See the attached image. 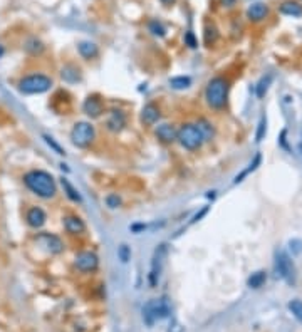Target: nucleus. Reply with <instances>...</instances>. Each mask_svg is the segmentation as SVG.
Returning <instances> with one entry per match:
<instances>
[{"label":"nucleus","instance_id":"1","mask_svg":"<svg viewBox=\"0 0 302 332\" xmlns=\"http://www.w3.org/2000/svg\"><path fill=\"white\" fill-rule=\"evenodd\" d=\"M24 185L39 198L50 200L57 195V185L54 176L44 170H30L24 175Z\"/></svg>","mask_w":302,"mask_h":332},{"label":"nucleus","instance_id":"2","mask_svg":"<svg viewBox=\"0 0 302 332\" xmlns=\"http://www.w3.org/2000/svg\"><path fill=\"white\" fill-rule=\"evenodd\" d=\"M226 98H229V80L225 77H213L208 80L205 89V101L211 109L225 108Z\"/></svg>","mask_w":302,"mask_h":332},{"label":"nucleus","instance_id":"3","mask_svg":"<svg viewBox=\"0 0 302 332\" xmlns=\"http://www.w3.org/2000/svg\"><path fill=\"white\" fill-rule=\"evenodd\" d=\"M52 79L45 74H30L25 75L19 80L17 88L22 94L32 96V94H44L52 88Z\"/></svg>","mask_w":302,"mask_h":332},{"label":"nucleus","instance_id":"4","mask_svg":"<svg viewBox=\"0 0 302 332\" xmlns=\"http://www.w3.org/2000/svg\"><path fill=\"white\" fill-rule=\"evenodd\" d=\"M170 314H171V307L166 297L149 300L148 304L143 307V319L148 325H153L155 320L166 319V317H170Z\"/></svg>","mask_w":302,"mask_h":332},{"label":"nucleus","instance_id":"5","mask_svg":"<svg viewBox=\"0 0 302 332\" xmlns=\"http://www.w3.org/2000/svg\"><path fill=\"white\" fill-rule=\"evenodd\" d=\"M176 139H178V143L188 151L200 149L201 144L205 143L203 136H201L198 128H196L195 124H191V123H186V124L181 126L180 131L176 133Z\"/></svg>","mask_w":302,"mask_h":332},{"label":"nucleus","instance_id":"6","mask_svg":"<svg viewBox=\"0 0 302 332\" xmlns=\"http://www.w3.org/2000/svg\"><path fill=\"white\" fill-rule=\"evenodd\" d=\"M96 138V129L89 121H78L70 131V141L78 148H88Z\"/></svg>","mask_w":302,"mask_h":332},{"label":"nucleus","instance_id":"7","mask_svg":"<svg viewBox=\"0 0 302 332\" xmlns=\"http://www.w3.org/2000/svg\"><path fill=\"white\" fill-rule=\"evenodd\" d=\"M166 254H168V246H166V243H160L158 246H156L153 259H151V269H149V275H148L151 287H155L156 284H158L161 270H163V265L166 260Z\"/></svg>","mask_w":302,"mask_h":332},{"label":"nucleus","instance_id":"8","mask_svg":"<svg viewBox=\"0 0 302 332\" xmlns=\"http://www.w3.org/2000/svg\"><path fill=\"white\" fill-rule=\"evenodd\" d=\"M275 270L282 279H284L287 284H294L295 282V270H294V264H292L290 257L285 254V252H277L275 254Z\"/></svg>","mask_w":302,"mask_h":332},{"label":"nucleus","instance_id":"9","mask_svg":"<svg viewBox=\"0 0 302 332\" xmlns=\"http://www.w3.org/2000/svg\"><path fill=\"white\" fill-rule=\"evenodd\" d=\"M35 243L50 255H59L64 252V241L52 233H39L35 236Z\"/></svg>","mask_w":302,"mask_h":332},{"label":"nucleus","instance_id":"10","mask_svg":"<svg viewBox=\"0 0 302 332\" xmlns=\"http://www.w3.org/2000/svg\"><path fill=\"white\" fill-rule=\"evenodd\" d=\"M74 265L76 269L81 270V272H94L96 269L99 267V259L94 252H89V250H84V252H79L74 259Z\"/></svg>","mask_w":302,"mask_h":332},{"label":"nucleus","instance_id":"11","mask_svg":"<svg viewBox=\"0 0 302 332\" xmlns=\"http://www.w3.org/2000/svg\"><path fill=\"white\" fill-rule=\"evenodd\" d=\"M126 126V114L123 111H111L108 114V119H106V128H108L111 133H119V131H123Z\"/></svg>","mask_w":302,"mask_h":332},{"label":"nucleus","instance_id":"12","mask_svg":"<svg viewBox=\"0 0 302 332\" xmlns=\"http://www.w3.org/2000/svg\"><path fill=\"white\" fill-rule=\"evenodd\" d=\"M83 111L84 114H88L89 118H99L104 111L103 101H101L98 96H88L83 104Z\"/></svg>","mask_w":302,"mask_h":332},{"label":"nucleus","instance_id":"13","mask_svg":"<svg viewBox=\"0 0 302 332\" xmlns=\"http://www.w3.org/2000/svg\"><path fill=\"white\" fill-rule=\"evenodd\" d=\"M25 220H27V225L32 226V228H40L47 221V215L39 206H32V208H29L27 215H25Z\"/></svg>","mask_w":302,"mask_h":332},{"label":"nucleus","instance_id":"14","mask_svg":"<svg viewBox=\"0 0 302 332\" xmlns=\"http://www.w3.org/2000/svg\"><path fill=\"white\" fill-rule=\"evenodd\" d=\"M160 116L161 114H160L158 106L153 103H148L146 106H143V109H141L139 118H141V123H143L144 126H153L158 123Z\"/></svg>","mask_w":302,"mask_h":332},{"label":"nucleus","instance_id":"15","mask_svg":"<svg viewBox=\"0 0 302 332\" xmlns=\"http://www.w3.org/2000/svg\"><path fill=\"white\" fill-rule=\"evenodd\" d=\"M269 15V7L264 2H255L247 9V19L250 22H262Z\"/></svg>","mask_w":302,"mask_h":332},{"label":"nucleus","instance_id":"16","mask_svg":"<svg viewBox=\"0 0 302 332\" xmlns=\"http://www.w3.org/2000/svg\"><path fill=\"white\" fill-rule=\"evenodd\" d=\"M64 228L70 235H81V233H84L86 223L78 215H67V216H64Z\"/></svg>","mask_w":302,"mask_h":332},{"label":"nucleus","instance_id":"17","mask_svg":"<svg viewBox=\"0 0 302 332\" xmlns=\"http://www.w3.org/2000/svg\"><path fill=\"white\" fill-rule=\"evenodd\" d=\"M176 131L171 124H160L156 128V138H158L161 143H166V144H171L176 141Z\"/></svg>","mask_w":302,"mask_h":332},{"label":"nucleus","instance_id":"18","mask_svg":"<svg viewBox=\"0 0 302 332\" xmlns=\"http://www.w3.org/2000/svg\"><path fill=\"white\" fill-rule=\"evenodd\" d=\"M78 52L81 54V57L89 60V59H94L96 55L99 54V49H98V45L94 42H91V40H83V42L78 44Z\"/></svg>","mask_w":302,"mask_h":332},{"label":"nucleus","instance_id":"19","mask_svg":"<svg viewBox=\"0 0 302 332\" xmlns=\"http://www.w3.org/2000/svg\"><path fill=\"white\" fill-rule=\"evenodd\" d=\"M60 77H62L65 82H78V80H81V70L79 67H76V65L72 64H65L62 69H60Z\"/></svg>","mask_w":302,"mask_h":332},{"label":"nucleus","instance_id":"20","mask_svg":"<svg viewBox=\"0 0 302 332\" xmlns=\"http://www.w3.org/2000/svg\"><path fill=\"white\" fill-rule=\"evenodd\" d=\"M195 126H196V128H198V131L201 133V136H203V139H205V141H211V139H213V136H215V128H213V124H211L208 119L200 118V119L195 123Z\"/></svg>","mask_w":302,"mask_h":332},{"label":"nucleus","instance_id":"21","mask_svg":"<svg viewBox=\"0 0 302 332\" xmlns=\"http://www.w3.org/2000/svg\"><path fill=\"white\" fill-rule=\"evenodd\" d=\"M280 14L289 15V17H300L302 15V5L297 2H292V0H287L280 5Z\"/></svg>","mask_w":302,"mask_h":332},{"label":"nucleus","instance_id":"22","mask_svg":"<svg viewBox=\"0 0 302 332\" xmlns=\"http://www.w3.org/2000/svg\"><path fill=\"white\" fill-rule=\"evenodd\" d=\"M60 185H62V188H64V193L67 195V198H69V200L76 201V203H81V201H83V198H81V195H79L78 188H74V185L70 183L69 180L62 178V180H60Z\"/></svg>","mask_w":302,"mask_h":332},{"label":"nucleus","instance_id":"23","mask_svg":"<svg viewBox=\"0 0 302 332\" xmlns=\"http://www.w3.org/2000/svg\"><path fill=\"white\" fill-rule=\"evenodd\" d=\"M24 49H25V52H29V54H32V55H39V54L44 52L45 47H44V44L40 42L37 37H30L27 42L24 44Z\"/></svg>","mask_w":302,"mask_h":332},{"label":"nucleus","instance_id":"24","mask_svg":"<svg viewBox=\"0 0 302 332\" xmlns=\"http://www.w3.org/2000/svg\"><path fill=\"white\" fill-rule=\"evenodd\" d=\"M170 86L173 89H186L191 86V77H188V75H176V77L170 79Z\"/></svg>","mask_w":302,"mask_h":332},{"label":"nucleus","instance_id":"25","mask_svg":"<svg viewBox=\"0 0 302 332\" xmlns=\"http://www.w3.org/2000/svg\"><path fill=\"white\" fill-rule=\"evenodd\" d=\"M148 30L155 35V37H165L166 35V27L160 22V20H149Z\"/></svg>","mask_w":302,"mask_h":332},{"label":"nucleus","instance_id":"26","mask_svg":"<svg viewBox=\"0 0 302 332\" xmlns=\"http://www.w3.org/2000/svg\"><path fill=\"white\" fill-rule=\"evenodd\" d=\"M267 280V274L265 272H255V274H252V277L249 279V287L250 289H259L265 284Z\"/></svg>","mask_w":302,"mask_h":332},{"label":"nucleus","instance_id":"27","mask_svg":"<svg viewBox=\"0 0 302 332\" xmlns=\"http://www.w3.org/2000/svg\"><path fill=\"white\" fill-rule=\"evenodd\" d=\"M270 82H272V74H267V75H264V77L260 79V82L257 84V89H255L257 98H264L265 93H267V89H269Z\"/></svg>","mask_w":302,"mask_h":332},{"label":"nucleus","instance_id":"28","mask_svg":"<svg viewBox=\"0 0 302 332\" xmlns=\"http://www.w3.org/2000/svg\"><path fill=\"white\" fill-rule=\"evenodd\" d=\"M289 310L292 312V315H294L297 320L302 322V302L299 299H294L289 302Z\"/></svg>","mask_w":302,"mask_h":332},{"label":"nucleus","instance_id":"29","mask_svg":"<svg viewBox=\"0 0 302 332\" xmlns=\"http://www.w3.org/2000/svg\"><path fill=\"white\" fill-rule=\"evenodd\" d=\"M259 164H260V154H257V156H255V159L252 161V163L249 164V168H247V170H244V171H242V173H240L239 176H237V178H235V183H240V181L244 180V176H247V175H249L250 171H254V170H255V168H257V166H259Z\"/></svg>","mask_w":302,"mask_h":332},{"label":"nucleus","instance_id":"30","mask_svg":"<svg viewBox=\"0 0 302 332\" xmlns=\"http://www.w3.org/2000/svg\"><path fill=\"white\" fill-rule=\"evenodd\" d=\"M216 37H218V32H216L215 25H206L205 27V42L206 44H213Z\"/></svg>","mask_w":302,"mask_h":332},{"label":"nucleus","instance_id":"31","mask_svg":"<svg viewBox=\"0 0 302 332\" xmlns=\"http://www.w3.org/2000/svg\"><path fill=\"white\" fill-rule=\"evenodd\" d=\"M44 139H45V143H47V144L50 146V148H52V149H54V151H55V153H57V154H65V151H64L62 148H60V146H59V143H55V139L52 138V136H47V134H44Z\"/></svg>","mask_w":302,"mask_h":332},{"label":"nucleus","instance_id":"32","mask_svg":"<svg viewBox=\"0 0 302 332\" xmlns=\"http://www.w3.org/2000/svg\"><path fill=\"white\" fill-rule=\"evenodd\" d=\"M185 44L188 45L190 49H196V47H198V40H196L195 34L191 32V30L185 32Z\"/></svg>","mask_w":302,"mask_h":332},{"label":"nucleus","instance_id":"33","mask_svg":"<svg viewBox=\"0 0 302 332\" xmlns=\"http://www.w3.org/2000/svg\"><path fill=\"white\" fill-rule=\"evenodd\" d=\"M106 205H108L109 208H118V206L121 205V198L116 193H111L106 196Z\"/></svg>","mask_w":302,"mask_h":332},{"label":"nucleus","instance_id":"34","mask_svg":"<svg viewBox=\"0 0 302 332\" xmlns=\"http://www.w3.org/2000/svg\"><path fill=\"white\" fill-rule=\"evenodd\" d=\"M265 131H267V119L265 116H262L260 118V123H259V129H257V141H262V138L265 136Z\"/></svg>","mask_w":302,"mask_h":332},{"label":"nucleus","instance_id":"35","mask_svg":"<svg viewBox=\"0 0 302 332\" xmlns=\"http://www.w3.org/2000/svg\"><path fill=\"white\" fill-rule=\"evenodd\" d=\"M118 255H119V260L121 262H128L129 260V257H131V250H129V246L128 245H121L119 248H118Z\"/></svg>","mask_w":302,"mask_h":332},{"label":"nucleus","instance_id":"36","mask_svg":"<svg viewBox=\"0 0 302 332\" xmlns=\"http://www.w3.org/2000/svg\"><path fill=\"white\" fill-rule=\"evenodd\" d=\"M168 332H183V327H181V324L176 319L171 320V324L168 327Z\"/></svg>","mask_w":302,"mask_h":332},{"label":"nucleus","instance_id":"37","mask_svg":"<svg viewBox=\"0 0 302 332\" xmlns=\"http://www.w3.org/2000/svg\"><path fill=\"white\" fill-rule=\"evenodd\" d=\"M220 4L223 5V7H226V9H232L237 4V0H220Z\"/></svg>","mask_w":302,"mask_h":332},{"label":"nucleus","instance_id":"38","mask_svg":"<svg viewBox=\"0 0 302 332\" xmlns=\"http://www.w3.org/2000/svg\"><path fill=\"white\" fill-rule=\"evenodd\" d=\"M290 245H294V254H299L300 252V241L299 240H292Z\"/></svg>","mask_w":302,"mask_h":332},{"label":"nucleus","instance_id":"39","mask_svg":"<svg viewBox=\"0 0 302 332\" xmlns=\"http://www.w3.org/2000/svg\"><path fill=\"white\" fill-rule=\"evenodd\" d=\"M160 2L163 4V5H173L176 0H160Z\"/></svg>","mask_w":302,"mask_h":332},{"label":"nucleus","instance_id":"40","mask_svg":"<svg viewBox=\"0 0 302 332\" xmlns=\"http://www.w3.org/2000/svg\"><path fill=\"white\" fill-rule=\"evenodd\" d=\"M4 54H5V49H4V45H0V57H2Z\"/></svg>","mask_w":302,"mask_h":332}]
</instances>
